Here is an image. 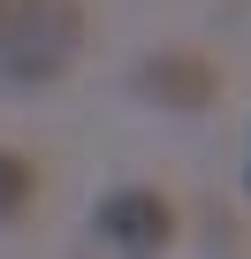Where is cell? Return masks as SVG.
I'll list each match as a JSON object with an SVG mask.
<instances>
[{"instance_id": "6da1fadb", "label": "cell", "mask_w": 251, "mask_h": 259, "mask_svg": "<svg viewBox=\"0 0 251 259\" xmlns=\"http://www.w3.org/2000/svg\"><path fill=\"white\" fill-rule=\"evenodd\" d=\"M76 0H8V23H0V84H54L76 61Z\"/></svg>"}, {"instance_id": "7a4b0ae2", "label": "cell", "mask_w": 251, "mask_h": 259, "mask_svg": "<svg viewBox=\"0 0 251 259\" xmlns=\"http://www.w3.org/2000/svg\"><path fill=\"white\" fill-rule=\"evenodd\" d=\"M91 229H99V244H114V251H168L175 229H183V213H175V198L153 191V183H114V191L91 206Z\"/></svg>"}, {"instance_id": "3957f363", "label": "cell", "mask_w": 251, "mask_h": 259, "mask_svg": "<svg viewBox=\"0 0 251 259\" xmlns=\"http://www.w3.org/2000/svg\"><path fill=\"white\" fill-rule=\"evenodd\" d=\"M137 92H145L153 107H168V114H206V107L221 99V69H213V54L168 46V54H153V61L137 69Z\"/></svg>"}, {"instance_id": "277c9868", "label": "cell", "mask_w": 251, "mask_h": 259, "mask_svg": "<svg viewBox=\"0 0 251 259\" xmlns=\"http://www.w3.org/2000/svg\"><path fill=\"white\" fill-rule=\"evenodd\" d=\"M31 198H38V168H31L23 153H0V229L23 221V213H31Z\"/></svg>"}, {"instance_id": "5b68a950", "label": "cell", "mask_w": 251, "mask_h": 259, "mask_svg": "<svg viewBox=\"0 0 251 259\" xmlns=\"http://www.w3.org/2000/svg\"><path fill=\"white\" fill-rule=\"evenodd\" d=\"M0 23H8V0H0Z\"/></svg>"}, {"instance_id": "8992f818", "label": "cell", "mask_w": 251, "mask_h": 259, "mask_svg": "<svg viewBox=\"0 0 251 259\" xmlns=\"http://www.w3.org/2000/svg\"><path fill=\"white\" fill-rule=\"evenodd\" d=\"M243 191H251V168H243Z\"/></svg>"}]
</instances>
